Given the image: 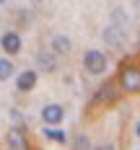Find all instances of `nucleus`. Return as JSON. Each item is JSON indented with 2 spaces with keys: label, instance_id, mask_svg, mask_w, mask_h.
<instances>
[{
  "label": "nucleus",
  "instance_id": "1",
  "mask_svg": "<svg viewBox=\"0 0 140 150\" xmlns=\"http://www.w3.org/2000/svg\"><path fill=\"white\" fill-rule=\"evenodd\" d=\"M119 86L127 93H138L140 91V67L138 65H124L119 70Z\"/></svg>",
  "mask_w": 140,
  "mask_h": 150
},
{
  "label": "nucleus",
  "instance_id": "2",
  "mask_svg": "<svg viewBox=\"0 0 140 150\" xmlns=\"http://www.w3.org/2000/svg\"><path fill=\"white\" fill-rule=\"evenodd\" d=\"M83 67L91 75H101L107 70V57H104V52H101V49H88L86 57H83Z\"/></svg>",
  "mask_w": 140,
  "mask_h": 150
},
{
  "label": "nucleus",
  "instance_id": "3",
  "mask_svg": "<svg viewBox=\"0 0 140 150\" xmlns=\"http://www.w3.org/2000/svg\"><path fill=\"white\" fill-rule=\"evenodd\" d=\"M62 117H65V109H62L60 104H47L44 109H42V119H44L47 127H55V124H60Z\"/></svg>",
  "mask_w": 140,
  "mask_h": 150
},
{
  "label": "nucleus",
  "instance_id": "4",
  "mask_svg": "<svg viewBox=\"0 0 140 150\" xmlns=\"http://www.w3.org/2000/svg\"><path fill=\"white\" fill-rule=\"evenodd\" d=\"M104 42H107L109 47H119L124 44V31H122V26H107L104 29Z\"/></svg>",
  "mask_w": 140,
  "mask_h": 150
},
{
  "label": "nucleus",
  "instance_id": "5",
  "mask_svg": "<svg viewBox=\"0 0 140 150\" xmlns=\"http://www.w3.org/2000/svg\"><path fill=\"white\" fill-rule=\"evenodd\" d=\"M0 47H3L8 54H16V52L21 49V36H18L16 31H8V34H3V39H0Z\"/></svg>",
  "mask_w": 140,
  "mask_h": 150
},
{
  "label": "nucleus",
  "instance_id": "6",
  "mask_svg": "<svg viewBox=\"0 0 140 150\" xmlns=\"http://www.w3.org/2000/svg\"><path fill=\"white\" fill-rule=\"evenodd\" d=\"M34 86H36V73H34V70L18 73V80H16V88L18 91H31Z\"/></svg>",
  "mask_w": 140,
  "mask_h": 150
},
{
  "label": "nucleus",
  "instance_id": "7",
  "mask_svg": "<svg viewBox=\"0 0 140 150\" xmlns=\"http://www.w3.org/2000/svg\"><path fill=\"white\" fill-rule=\"evenodd\" d=\"M36 65H39L44 73H52V70L57 67V60H55V54H49V52H36Z\"/></svg>",
  "mask_w": 140,
  "mask_h": 150
},
{
  "label": "nucleus",
  "instance_id": "8",
  "mask_svg": "<svg viewBox=\"0 0 140 150\" xmlns=\"http://www.w3.org/2000/svg\"><path fill=\"white\" fill-rule=\"evenodd\" d=\"M117 98V86L114 83H104L101 91L96 93V101H101V104H107V101H114Z\"/></svg>",
  "mask_w": 140,
  "mask_h": 150
},
{
  "label": "nucleus",
  "instance_id": "9",
  "mask_svg": "<svg viewBox=\"0 0 140 150\" xmlns=\"http://www.w3.org/2000/svg\"><path fill=\"white\" fill-rule=\"evenodd\" d=\"M8 145H11V150H26V140L21 135V129H11L8 132Z\"/></svg>",
  "mask_w": 140,
  "mask_h": 150
},
{
  "label": "nucleus",
  "instance_id": "10",
  "mask_svg": "<svg viewBox=\"0 0 140 150\" xmlns=\"http://www.w3.org/2000/svg\"><path fill=\"white\" fill-rule=\"evenodd\" d=\"M52 52H57V54H68V52H70V39L57 34V36L52 39Z\"/></svg>",
  "mask_w": 140,
  "mask_h": 150
},
{
  "label": "nucleus",
  "instance_id": "11",
  "mask_svg": "<svg viewBox=\"0 0 140 150\" xmlns=\"http://www.w3.org/2000/svg\"><path fill=\"white\" fill-rule=\"evenodd\" d=\"M11 75H13V62L3 57V60H0V80H8Z\"/></svg>",
  "mask_w": 140,
  "mask_h": 150
},
{
  "label": "nucleus",
  "instance_id": "12",
  "mask_svg": "<svg viewBox=\"0 0 140 150\" xmlns=\"http://www.w3.org/2000/svg\"><path fill=\"white\" fill-rule=\"evenodd\" d=\"M44 135L49 137V140H55V142H65V132L62 129H55V127H44Z\"/></svg>",
  "mask_w": 140,
  "mask_h": 150
},
{
  "label": "nucleus",
  "instance_id": "13",
  "mask_svg": "<svg viewBox=\"0 0 140 150\" xmlns=\"http://www.w3.org/2000/svg\"><path fill=\"white\" fill-rule=\"evenodd\" d=\"M75 150H91V140L86 135H78L75 137Z\"/></svg>",
  "mask_w": 140,
  "mask_h": 150
},
{
  "label": "nucleus",
  "instance_id": "14",
  "mask_svg": "<svg viewBox=\"0 0 140 150\" xmlns=\"http://www.w3.org/2000/svg\"><path fill=\"white\" fill-rule=\"evenodd\" d=\"M135 135L140 137V122H138V124H135Z\"/></svg>",
  "mask_w": 140,
  "mask_h": 150
},
{
  "label": "nucleus",
  "instance_id": "15",
  "mask_svg": "<svg viewBox=\"0 0 140 150\" xmlns=\"http://www.w3.org/2000/svg\"><path fill=\"white\" fill-rule=\"evenodd\" d=\"M99 150H114V145H104V148H99Z\"/></svg>",
  "mask_w": 140,
  "mask_h": 150
},
{
  "label": "nucleus",
  "instance_id": "16",
  "mask_svg": "<svg viewBox=\"0 0 140 150\" xmlns=\"http://www.w3.org/2000/svg\"><path fill=\"white\" fill-rule=\"evenodd\" d=\"M0 3H5V0H0Z\"/></svg>",
  "mask_w": 140,
  "mask_h": 150
}]
</instances>
